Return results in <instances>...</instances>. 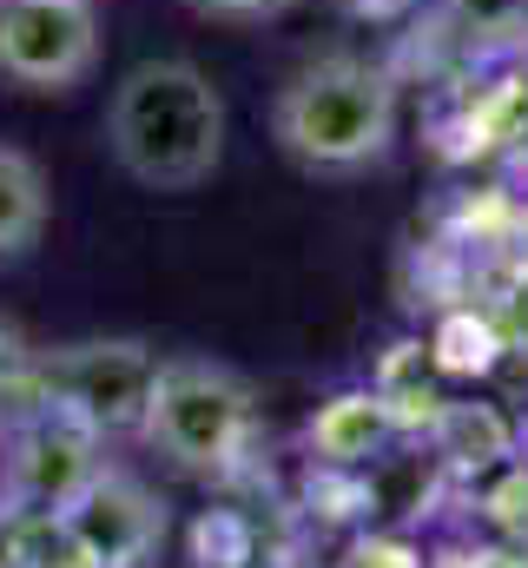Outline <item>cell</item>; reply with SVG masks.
<instances>
[{
  "mask_svg": "<svg viewBox=\"0 0 528 568\" xmlns=\"http://www.w3.org/2000/svg\"><path fill=\"white\" fill-rule=\"evenodd\" d=\"M106 159L145 192H192L225 159V93L205 67L159 53L113 80L100 113Z\"/></svg>",
  "mask_w": 528,
  "mask_h": 568,
  "instance_id": "1",
  "label": "cell"
},
{
  "mask_svg": "<svg viewBox=\"0 0 528 568\" xmlns=\"http://www.w3.org/2000/svg\"><path fill=\"white\" fill-rule=\"evenodd\" d=\"M271 140L311 179L370 172L396 140V87L364 53L304 60L271 100Z\"/></svg>",
  "mask_w": 528,
  "mask_h": 568,
  "instance_id": "2",
  "label": "cell"
},
{
  "mask_svg": "<svg viewBox=\"0 0 528 568\" xmlns=\"http://www.w3.org/2000/svg\"><path fill=\"white\" fill-rule=\"evenodd\" d=\"M252 436V384L219 357H159L139 443L185 476H219Z\"/></svg>",
  "mask_w": 528,
  "mask_h": 568,
  "instance_id": "3",
  "label": "cell"
},
{
  "mask_svg": "<svg viewBox=\"0 0 528 568\" xmlns=\"http://www.w3.org/2000/svg\"><path fill=\"white\" fill-rule=\"evenodd\" d=\"M152 377H159V351L139 337H73L33 357V397L73 410L100 436H139Z\"/></svg>",
  "mask_w": 528,
  "mask_h": 568,
  "instance_id": "4",
  "label": "cell"
},
{
  "mask_svg": "<svg viewBox=\"0 0 528 568\" xmlns=\"http://www.w3.org/2000/svg\"><path fill=\"white\" fill-rule=\"evenodd\" d=\"M100 67V0H0V87L73 93Z\"/></svg>",
  "mask_w": 528,
  "mask_h": 568,
  "instance_id": "5",
  "label": "cell"
},
{
  "mask_svg": "<svg viewBox=\"0 0 528 568\" xmlns=\"http://www.w3.org/2000/svg\"><path fill=\"white\" fill-rule=\"evenodd\" d=\"M106 469V436L80 424L60 404H33L27 424L7 436L0 456V496L20 509H67L93 476Z\"/></svg>",
  "mask_w": 528,
  "mask_h": 568,
  "instance_id": "6",
  "label": "cell"
},
{
  "mask_svg": "<svg viewBox=\"0 0 528 568\" xmlns=\"http://www.w3.org/2000/svg\"><path fill=\"white\" fill-rule=\"evenodd\" d=\"M60 516L73 523V536L87 542V556L100 568H139L165 536V503L120 463H106Z\"/></svg>",
  "mask_w": 528,
  "mask_h": 568,
  "instance_id": "7",
  "label": "cell"
},
{
  "mask_svg": "<svg viewBox=\"0 0 528 568\" xmlns=\"http://www.w3.org/2000/svg\"><path fill=\"white\" fill-rule=\"evenodd\" d=\"M390 429H396V410L384 390H344L304 424V443L324 463H364V456H377L390 443Z\"/></svg>",
  "mask_w": 528,
  "mask_h": 568,
  "instance_id": "8",
  "label": "cell"
},
{
  "mask_svg": "<svg viewBox=\"0 0 528 568\" xmlns=\"http://www.w3.org/2000/svg\"><path fill=\"white\" fill-rule=\"evenodd\" d=\"M47 212H53V192L40 159L0 140V258H20L27 245H40Z\"/></svg>",
  "mask_w": 528,
  "mask_h": 568,
  "instance_id": "9",
  "label": "cell"
},
{
  "mask_svg": "<svg viewBox=\"0 0 528 568\" xmlns=\"http://www.w3.org/2000/svg\"><path fill=\"white\" fill-rule=\"evenodd\" d=\"M13 568H100V562L87 556V542L73 536V523H67L60 509H27Z\"/></svg>",
  "mask_w": 528,
  "mask_h": 568,
  "instance_id": "10",
  "label": "cell"
},
{
  "mask_svg": "<svg viewBox=\"0 0 528 568\" xmlns=\"http://www.w3.org/2000/svg\"><path fill=\"white\" fill-rule=\"evenodd\" d=\"M192 13H205V20H264V13H277L284 0H185Z\"/></svg>",
  "mask_w": 528,
  "mask_h": 568,
  "instance_id": "11",
  "label": "cell"
},
{
  "mask_svg": "<svg viewBox=\"0 0 528 568\" xmlns=\"http://www.w3.org/2000/svg\"><path fill=\"white\" fill-rule=\"evenodd\" d=\"M20 523H27V509L0 496V568H13V549H20Z\"/></svg>",
  "mask_w": 528,
  "mask_h": 568,
  "instance_id": "12",
  "label": "cell"
}]
</instances>
